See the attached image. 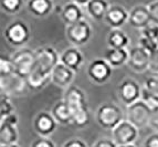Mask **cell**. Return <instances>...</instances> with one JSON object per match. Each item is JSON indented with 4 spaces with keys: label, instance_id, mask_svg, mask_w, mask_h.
<instances>
[{
    "label": "cell",
    "instance_id": "obj_23",
    "mask_svg": "<svg viewBox=\"0 0 158 147\" xmlns=\"http://www.w3.org/2000/svg\"><path fill=\"white\" fill-rule=\"evenodd\" d=\"M18 141V131L16 125L2 121L0 123V146L16 144Z\"/></svg>",
    "mask_w": 158,
    "mask_h": 147
},
{
    "label": "cell",
    "instance_id": "obj_37",
    "mask_svg": "<svg viewBox=\"0 0 158 147\" xmlns=\"http://www.w3.org/2000/svg\"><path fill=\"white\" fill-rule=\"evenodd\" d=\"M63 147H87L86 143L84 141H82V139L79 138H73V139H70L68 142L64 144Z\"/></svg>",
    "mask_w": 158,
    "mask_h": 147
},
{
    "label": "cell",
    "instance_id": "obj_39",
    "mask_svg": "<svg viewBox=\"0 0 158 147\" xmlns=\"http://www.w3.org/2000/svg\"><path fill=\"white\" fill-rule=\"evenodd\" d=\"M5 117H6V116H5V114H3L2 110H1V106H0V123L5 120Z\"/></svg>",
    "mask_w": 158,
    "mask_h": 147
},
{
    "label": "cell",
    "instance_id": "obj_28",
    "mask_svg": "<svg viewBox=\"0 0 158 147\" xmlns=\"http://www.w3.org/2000/svg\"><path fill=\"white\" fill-rule=\"evenodd\" d=\"M13 73V65L11 58L5 54H0V76Z\"/></svg>",
    "mask_w": 158,
    "mask_h": 147
},
{
    "label": "cell",
    "instance_id": "obj_8",
    "mask_svg": "<svg viewBox=\"0 0 158 147\" xmlns=\"http://www.w3.org/2000/svg\"><path fill=\"white\" fill-rule=\"evenodd\" d=\"M92 36V28L84 19L77 23L70 24L66 28V38L72 44L80 47L85 44Z\"/></svg>",
    "mask_w": 158,
    "mask_h": 147
},
{
    "label": "cell",
    "instance_id": "obj_35",
    "mask_svg": "<svg viewBox=\"0 0 158 147\" xmlns=\"http://www.w3.org/2000/svg\"><path fill=\"white\" fill-rule=\"evenodd\" d=\"M144 147H158V133L149 135L144 142Z\"/></svg>",
    "mask_w": 158,
    "mask_h": 147
},
{
    "label": "cell",
    "instance_id": "obj_19",
    "mask_svg": "<svg viewBox=\"0 0 158 147\" xmlns=\"http://www.w3.org/2000/svg\"><path fill=\"white\" fill-rule=\"evenodd\" d=\"M61 18L68 26L77 23L79 21L83 20V11L80 8V6L75 2H69L62 7L61 11Z\"/></svg>",
    "mask_w": 158,
    "mask_h": 147
},
{
    "label": "cell",
    "instance_id": "obj_34",
    "mask_svg": "<svg viewBox=\"0 0 158 147\" xmlns=\"http://www.w3.org/2000/svg\"><path fill=\"white\" fill-rule=\"evenodd\" d=\"M31 147H56L54 143L47 137H40L32 143Z\"/></svg>",
    "mask_w": 158,
    "mask_h": 147
},
{
    "label": "cell",
    "instance_id": "obj_20",
    "mask_svg": "<svg viewBox=\"0 0 158 147\" xmlns=\"http://www.w3.org/2000/svg\"><path fill=\"white\" fill-rule=\"evenodd\" d=\"M51 81V75L44 74L38 69L33 68L31 73L28 75L26 79L27 86L29 87L32 91H40L42 90L44 86H47L48 83Z\"/></svg>",
    "mask_w": 158,
    "mask_h": 147
},
{
    "label": "cell",
    "instance_id": "obj_6",
    "mask_svg": "<svg viewBox=\"0 0 158 147\" xmlns=\"http://www.w3.org/2000/svg\"><path fill=\"white\" fill-rule=\"evenodd\" d=\"M5 39L12 47H21L30 39V30L23 21L17 20L8 24L3 31Z\"/></svg>",
    "mask_w": 158,
    "mask_h": 147
},
{
    "label": "cell",
    "instance_id": "obj_4",
    "mask_svg": "<svg viewBox=\"0 0 158 147\" xmlns=\"http://www.w3.org/2000/svg\"><path fill=\"white\" fill-rule=\"evenodd\" d=\"M11 60L13 65V73L22 79H27L34 68L35 55H34V51L23 48L17 51L11 57Z\"/></svg>",
    "mask_w": 158,
    "mask_h": 147
},
{
    "label": "cell",
    "instance_id": "obj_3",
    "mask_svg": "<svg viewBox=\"0 0 158 147\" xmlns=\"http://www.w3.org/2000/svg\"><path fill=\"white\" fill-rule=\"evenodd\" d=\"M127 121L131 122L138 129L149 125V118L152 114V105L144 100H138L128 105L126 110Z\"/></svg>",
    "mask_w": 158,
    "mask_h": 147
},
{
    "label": "cell",
    "instance_id": "obj_24",
    "mask_svg": "<svg viewBox=\"0 0 158 147\" xmlns=\"http://www.w3.org/2000/svg\"><path fill=\"white\" fill-rule=\"evenodd\" d=\"M87 13L92 17L94 20H103L107 12L110 5L106 0H91L86 6Z\"/></svg>",
    "mask_w": 158,
    "mask_h": 147
},
{
    "label": "cell",
    "instance_id": "obj_21",
    "mask_svg": "<svg viewBox=\"0 0 158 147\" xmlns=\"http://www.w3.org/2000/svg\"><path fill=\"white\" fill-rule=\"evenodd\" d=\"M128 51L126 49H113L108 48L105 51L104 59L111 64L112 68H118L128 61Z\"/></svg>",
    "mask_w": 158,
    "mask_h": 147
},
{
    "label": "cell",
    "instance_id": "obj_12",
    "mask_svg": "<svg viewBox=\"0 0 158 147\" xmlns=\"http://www.w3.org/2000/svg\"><path fill=\"white\" fill-rule=\"evenodd\" d=\"M128 61H127V65L132 69L134 72L137 73H142L148 70L149 65V52L143 49L142 47L137 45V47L132 48L128 51Z\"/></svg>",
    "mask_w": 158,
    "mask_h": 147
},
{
    "label": "cell",
    "instance_id": "obj_32",
    "mask_svg": "<svg viewBox=\"0 0 158 147\" xmlns=\"http://www.w3.org/2000/svg\"><path fill=\"white\" fill-rule=\"evenodd\" d=\"M148 71L158 74V49L149 53V65Z\"/></svg>",
    "mask_w": 158,
    "mask_h": 147
},
{
    "label": "cell",
    "instance_id": "obj_11",
    "mask_svg": "<svg viewBox=\"0 0 158 147\" xmlns=\"http://www.w3.org/2000/svg\"><path fill=\"white\" fill-rule=\"evenodd\" d=\"M27 86L26 79H22L17 74L0 76V93L7 95H19L24 92Z\"/></svg>",
    "mask_w": 158,
    "mask_h": 147
},
{
    "label": "cell",
    "instance_id": "obj_13",
    "mask_svg": "<svg viewBox=\"0 0 158 147\" xmlns=\"http://www.w3.org/2000/svg\"><path fill=\"white\" fill-rule=\"evenodd\" d=\"M128 16L129 13L123 6L112 5L108 8L104 20L112 29H121L122 26L128 22Z\"/></svg>",
    "mask_w": 158,
    "mask_h": 147
},
{
    "label": "cell",
    "instance_id": "obj_30",
    "mask_svg": "<svg viewBox=\"0 0 158 147\" xmlns=\"http://www.w3.org/2000/svg\"><path fill=\"white\" fill-rule=\"evenodd\" d=\"M142 36L150 38L158 42V26L154 23H149L146 28L142 29Z\"/></svg>",
    "mask_w": 158,
    "mask_h": 147
},
{
    "label": "cell",
    "instance_id": "obj_25",
    "mask_svg": "<svg viewBox=\"0 0 158 147\" xmlns=\"http://www.w3.org/2000/svg\"><path fill=\"white\" fill-rule=\"evenodd\" d=\"M108 48L126 49L129 44V38L122 29H112L107 36Z\"/></svg>",
    "mask_w": 158,
    "mask_h": 147
},
{
    "label": "cell",
    "instance_id": "obj_41",
    "mask_svg": "<svg viewBox=\"0 0 158 147\" xmlns=\"http://www.w3.org/2000/svg\"><path fill=\"white\" fill-rule=\"evenodd\" d=\"M1 147H19L17 144H12V145H7V146H1Z\"/></svg>",
    "mask_w": 158,
    "mask_h": 147
},
{
    "label": "cell",
    "instance_id": "obj_38",
    "mask_svg": "<svg viewBox=\"0 0 158 147\" xmlns=\"http://www.w3.org/2000/svg\"><path fill=\"white\" fill-rule=\"evenodd\" d=\"M90 1L91 0H73V2H75L79 6H86Z\"/></svg>",
    "mask_w": 158,
    "mask_h": 147
},
{
    "label": "cell",
    "instance_id": "obj_1",
    "mask_svg": "<svg viewBox=\"0 0 158 147\" xmlns=\"http://www.w3.org/2000/svg\"><path fill=\"white\" fill-rule=\"evenodd\" d=\"M64 102L68 105L72 115V124L77 127H84L90 123V112L86 97L80 87L71 85L64 93Z\"/></svg>",
    "mask_w": 158,
    "mask_h": 147
},
{
    "label": "cell",
    "instance_id": "obj_33",
    "mask_svg": "<svg viewBox=\"0 0 158 147\" xmlns=\"http://www.w3.org/2000/svg\"><path fill=\"white\" fill-rule=\"evenodd\" d=\"M149 126L158 132V104L152 106V114L149 118Z\"/></svg>",
    "mask_w": 158,
    "mask_h": 147
},
{
    "label": "cell",
    "instance_id": "obj_40",
    "mask_svg": "<svg viewBox=\"0 0 158 147\" xmlns=\"http://www.w3.org/2000/svg\"><path fill=\"white\" fill-rule=\"evenodd\" d=\"M118 147H136L134 144H128V145H122V146H118Z\"/></svg>",
    "mask_w": 158,
    "mask_h": 147
},
{
    "label": "cell",
    "instance_id": "obj_2",
    "mask_svg": "<svg viewBox=\"0 0 158 147\" xmlns=\"http://www.w3.org/2000/svg\"><path fill=\"white\" fill-rule=\"evenodd\" d=\"M96 121L101 127L105 129H113L123 120V112L117 105L113 103H105L98 107L96 112Z\"/></svg>",
    "mask_w": 158,
    "mask_h": 147
},
{
    "label": "cell",
    "instance_id": "obj_26",
    "mask_svg": "<svg viewBox=\"0 0 158 147\" xmlns=\"http://www.w3.org/2000/svg\"><path fill=\"white\" fill-rule=\"evenodd\" d=\"M51 114L54 117L59 124L62 125H68V124H72V115L71 112L69 110L68 105L64 101H60L56 103L52 107Z\"/></svg>",
    "mask_w": 158,
    "mask_h": 147
},
{
    "label": "cell",
    "instance_id": "obj_29",
    "mask_svg": "<svg viewBox=\"0 0 158 147\" xmlns=\"http://www.w3.org/2000/svg\"><path fill=\"white\" fill-rule=\"evenodd\" d=\"M138 45L142 47L143 49H145V50L149 53L158 49V42L157 41L150 39V38L144 37V36H140L139 40H138Z\"/></svg>",
    "mask_w": 158,
    "mask_h": 147
},
{
    "label": "cell",
    "instance_id": "obj_17",
    "mask_svg": "<svg viewBox=\"0 0 158 147\" xmlns=\"http://www.w3.org/2000/svg\"><path fill=\"white\" fill-rule=\"evenodd\" d=\"M83 61H84V58L77 48L65 49L60 55V62L63 63L64 65L71 69L74 72H79L82 64H83Z\"/></svg>",
    "mask_w": 158,
    "mask_h": 147
},
{
    "label": "cell",
    "instance_id": "obj_14",
    "mask_svg": "<svg viewBox=\"0 0 158 147\" xmlns=\"http://www.w3.org/2000/svg\"><path fill=\"white\" fill-rule=\"evenodd\" d=\"M58 122L54 120L52 114L48 112L39 113L33 121V128L38 134L42 137H47L56 131Z\"/></svg>",
    "mask_w": 158,
    "mask_h": 147
},
{
    "label": "cell",
    "instance_id": "obj_18",
    "mask_svg": "<svg viewBox=\"0 0 158 147\" xmlns=\"http://www.w3.org/2000/svg\"><path fill=\"white\" fill-rule=\"evenodd\" d=\"M142 97L152 106L158 104V78L150 76L145 80L142 87Z\"/></svg>",
    "mask_w": 158,
    "mask_h": 147
},
{
    "label": "cell",
    "instance_id": "obj_27",
    "mask_svg": "<svg viewBox=\"0 0 158 147\" xmlns=\"http://www.w3.org/2000/svg\"><path fill=\"white\" fill-rule=\"evenodd\" d=\"M0 7L8 13H17L22 7V0H0Z\"/></svg>",
    "mask_w": 158,
    "mask_h": 147
},
{
    "label": "cell",
    "instance_id": "obj_36",
    "mask_svg": "<svg viewBox=\"0 0 158 147\" xmlns=\"http://www.w3.org/2000/svg\"><path fill=\"white\" fill-rule=\"evenodd\" d=\"M93 147H118V146H117V144L114 142L113 139L102 138V139H98Z\"/></svg>",
    "mask_w": 158,
    "mask_h": 147
},
{
    "label": "cell",
    "instance_id": "obj_15",
    "mask_svg": "<svg viewBox=\"0 0 158 147\" xmlns=\"http://www.w3.org/2000/svg\"><path fill=\"white\" fill-rule=\"evenodd\" d=\"M128 23L135 29H144L150 23L149 11L147 6L138 5L135 6L132 10L129 11Z\"/></svg>",
    "mask_w": 158,
    "mask_h": 147
},
{
    "label": "cell",
    "instance_id": "obj_22",
    "mask_svg": "<svg viewBox=\"0 0 158 147\" xmlns=\"http://www.w3.org/2000/svg\"><path fill=\"white\" fill-rule=\"evenodd\" d=\"M53 9L52 0H29L28 10L34 17L43 18L47 17Z\"/></svg>",
    "mask_w": 158,
    "mask_h": 147
},
{
    "label": "cell",
    "instance_id": "obj_7",
    "mask_svg": "<svg viewBox=\"0 0 158 147\" xmlns=\"http://www.w3.org/2000/svg\"><path fill=\"white\" fill-rule=\"evenodd\" d=\"M139 135V129L128 121H122L115 128L112 129V139L117 144L122 145L134 144Z\"/></svg>",
    "mask_w": 158,
    "mask_h": 147
},
{
    "label": "cell",
    "instance_id": "obj_10",
    "mask_svg": "<svg viewBox=\"0 0 158 147\" xmlns=\"http://www.w3.org/2000/svg\"><path fill=\"white\" fill-rule=\"evenodd\" d=\"M118 97L122 103L131 105L142 97V86L133 79H125L118 85Z\"/></svg>",
    "mask_w": 158,
    "mask_h": 147
},
{
    "label": "cell",
    "instance_id": "obj_9",
    "mask_svg": "<svg viewBox=\"0 0 158 147\" xmlns=\"http://www.w3.org/2000/svg\"><path fill=\"white\" fill-rule=\"evenodd\" d=\"M113 68L105 59H95L87 68V75L94 83L104 84L111 79Z\"/></svg>",
    "mask_w": 158,
    "mask_h": 147
},
{
    "label": "cell",
    "instance_id": "obj_16",
    "mask_svg": "<svg viewBox=\"0 0 158 147\" xmlns=\"http://www.w3.org/2000/svg\"><path fill=\"white\" fill-rule=\"evenodd\" d=\"M74 76H75V72L60 62L51 72V81L58 86L68 89L69 86H71Z\"/></svg>",
    "mask_w": 158,
    "mask_h": 147
},
{
    "label": "cell",
    "instance_id": "obj_31",
    "mask_svg": "<svg viewBox=\"0 0 158 147\" xmlns=\"http://www.w3.org/2000/svg\"><path fill=\"white\" fill-rule=\"evenodd\" d=\"M148 11H149L150 23H154L158 26V0H154L147 6Z\"/></svg>",
    "mask_w": 158,
    "mask_h": 147
},
{
    "label": "cell",
    "instance_id": "obj_5",
    "mask_svg": "<svg viewBox=\"0 0 158 147\" xmlns=\"http://www.w3.org/2000/svg\"><path fill=\"white\" fill-rule=\"evenodd\" d=\"M35 63L34 68L43 72L44 74L51 75L52 70L60 63V57L53 48L42 47L34 51Z\"/></svg>",
    "mask_w": 158,
    "mask_h": 147
}]
</instances>
